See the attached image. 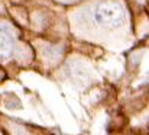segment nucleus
<instances>
[{"mask_svg":"<svg viewBox=\"0 0 149 135\" xmlns=\"http://www.w3.org/2000/svg\"><path fill=\"white\" fill-rule=\"evenodd\" d=\"M96 20L103 25H119L123 18V12L117 4L113 3H103L96 9Z\"/></svg>","mask_w":149,"mask_h":135,"instance_id":"f257e3e1","label":"nucleus"},{"mask_svg":"<svg viewBox=\"0 0 149 135\" xmlns=\"http://www.w3.org/2000/svg\"><path fill=\"white\" fill-rule=\"evenodd\" d=\"M10 51H12V44H10L9 38L0 35V57L6 58L7 55H10Z\"/></svg>","mask_w":149,"mask_h":135,"instance_id":"f03ea898","label":"nucleus"}]
</instances>
